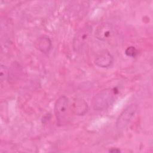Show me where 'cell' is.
I'll return each mask as SVG.
<instances>
[{
	"label": "cell",
	"mask_w": 153,
	"mask_h": 153,
	"mask_svg": "<svg viewBox=\"0 0 153 153\" xmlns=\"http://www.w3.org/2000/svg\"><path fill=\"white\" fill-rule=\"evenodd\" d=\"M137 111V105L135 103L127 106L120 114L116 121V127L119 131L126 129L134 119Z\"/></svg>",
	"instance_id": "cell-3"
},
{
	"label": "cell",
	"mask_w": 153,
	"mask_h": 153,
	"mask_svg": "<svg viewBox=\"0 0 153 153\" xmlns=\"http://www.w3.org/2000/svg\"><path fill=\"white\" fill-rule=\"evenodd\" d=\"M35 48L44 53H47L50 51L52 47L51 39L45 35L39 37L35 42Z\"/></svg>",
	"instance_id": "cell-7"
},
{
	"label": "cell",
	"mask_w": 153,
	"mask_h": 153,
	"mask_svg": "<svg viewBox=\"0 0 153 153\" xmlns=\"http://www.w3.org/2000/svg\"><path fill=\"white\" fill-rule=\"evenodd\" d=\"M92 31V26L87 25L76 32L72 42L73 49L76 53H82L85 51L90 39Z\"/></svg>",
	"instance_id": "cell-1"
},
{
	"label": "cell",
	"mask_w": 153,
	"mask_h": 153,
	"mask_svg": "<svg viewBox=\"0 0 153 153\" xmlns=\"http://www.w3.org/2000/svg\"><path fill=\"white\" fill-rule=\"evenodd\" d=\"M69 99L66 96H60L54 103V111L58 124L62 125L67 119Z\"/></svg>",
	"instance_id": "cell-4"
},
{
	"label": "cell",
	"mask_w": 153,
	"mask_h": 153,
	"mask_svg": "<svg viewBox=\"0 0 153 153\" xmlns=\"http://www.w3.org/2000/svg\"><path fill=\"white\" fill-rule=\"evenodd\" d=\"M94 35L99 40L109 42L115 35V28L112 23L103 22L96 27Z\"/></svg>",
	"instance_id": "cell-5"
},
{
	"label": "cell",
	"mask_w": 153,
	"mask_h": 153,
	"mask_svg": "<svg viewBox=\"0 0 153 153\" xmlns=\"http://www.w3.org/2000/svg\"><path fill=\"white\" fill-rule=\"evenodd\" d=\"M114 62V58L112 54L107 50L101 52L94 60V63L100 68H109Z\"/></svg>",
	"instance_id": "cell-6"
},
{
	"label": "cell",
	"mask_w": 153,
	"mask_h": 153,
	"mask_svg": "<svg viewBox=\"0 0 153 153\" xmlns=\"http://www.w3.org/2000/svg\"><path fill=\"white\" fill-rule=\"evenodd\" d=\"M125 54H126V56L128 57H135L138 54V51L136 50L135 47L133 46H130L126 49Z\"/></svg>",
	"instance_id": "cell-9"
},
{
	"label": "cell",
	"mask_w": 153,
	"mask_h": 153,
	"mask_svg": "<svg viewBox=\"0 0 153 153\" xmlns=\"http://www.w3.org/2000/svg\"><path fill=\"white\" fill-rule=\"evenodd\" d=\"M115 89L106 88L99 92L93 99L92 106L95 111H104L108 109L115 101Z\"/></svg>",
	"instance_id": "cell-2"
},
{
	"label": "cell",
	"mask_w": 153,
	"mask_h": 153,
	"mask_svg": "<svg viewBox=\"0 0 153 153\" xmlns=\"http://www.w3.org/2000/svg\"><path fill=\"white\" fill-rule=\"evenodd\" d=\"M9 71L7 66L3 65H1L0 67V78L1 82H4L8 78Z\"/></svg>",
	"instance_id": "cell-8"
},
{
	"label": "cell",
	"mask_w": 153,
	"mask_h": 153,
	"mask_svg": "<svg viewBox=\"0 0 153 153\" xmlns=\"http://www.w3.org/2000/svg\"><path fill=\"white\" fill-rule=\"evenodd\" d=\"M109 152H120V151L119 149H114V150L111 149V150L109 151Z\"/></svg>",
	"instance_id": "cell-10"
}]
</instances>
